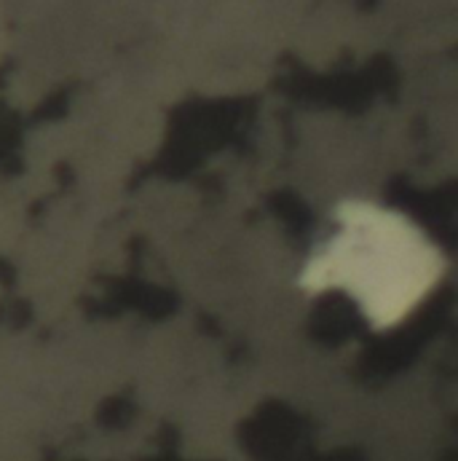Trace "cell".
I'll return each mask as SVG.
<instances>
[{"instance_id": "obj_1", "label": "cell", "mask_w": 458, "mask_h": 461, "mask_svg": "<svg viewBox=\"0 0 458 461\" xmlns=\"http://www.w3.org/2000/svg\"><path fill=\"white\" fill-rule=\"evenodd\" d=\"M445 255L405 212L348 199L301 271L311 295L346 293L373 330L405 322L440 285Z\"/></svg>"}]
</instances>
